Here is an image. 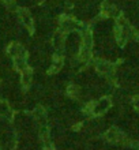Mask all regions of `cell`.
Instances as JSON below:
<instances>
[{
    "mask_svg": "<svg viewBox=\"0 0 139 150\" xmlns=\"http://www.w3.org/2000/svg\"><path fill=\"white\" fill-rule=\"evenodd\" d=\"M20 19H22V22H23L26 26H32V18H30V15H29L28 12H25V11H22L20 12Z\"/></svg>",
    "mask_w": 139,
    "mask_h": 150,
    "instance_id": "obj_1",
    "label": "cell"
},
{
    "mask_svg": "<svg viewBox=\"0 0 139 150\" xmlns=\"http://www.w3.org/2000/svg\"><path fill=\"white\" fill-rule=\"evenodd\" d=\"M8 113H10L8 105L4 101H0V115H8Z\"/></svg>",
    "mask_w": 139,
    "mask_h": 150,
    "instance_id": "obj_2",
    "label": "cell"
},
{
    "mask_svg": "<svg viewBox=\"0 0 139 150\" xmlns=\"http://www.w3.org/2000/svg\"><path fill=\"white\" fill-rule=\"evenodd\" d=\"M22 82H23L25 85H29V82H30V72L26 71V70H25L23 74H22Z\"/></svg>",
    "mask_w": 139,
    "mask_h": 150,
    "instance_id": "obj_3",
    "label": "cell"
}]
</instances>
